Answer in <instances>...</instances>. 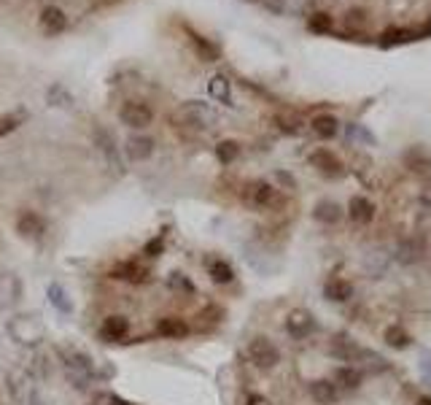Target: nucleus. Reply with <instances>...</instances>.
I'll return each mask as SVG.
<instances>
[{
  "mask_svg": "<svg viewBox=\"0 0 431 405\" xmlns=\"http://www.w3.org/2000/svg\"><path fill=\"white\" fill-rule=\"evenodd\" d=\"M418 33H420V38H429L431 36V17H429V22H426L423 27H418Z\"/></svg>",
  "mask_w": 431,
  "mask_h": 405,
  "instance_id": "nucleus-42",
  "label": "nucleus"
},
{
  "mask_svg": "<svg viewBox=\"0 0 431 405\" xmlns=\"http://www.w3.org/2000/svg\"><path fill=\"white\" fill-rule=\"evenodd\" d=\"M418 405H431V397H420V400H418Z\"/></svg>",
  "mask_w": 431,
  "mask_h": 405,
  "instance_id": "nucleus-44",
  "label": "nucleus"
},
{
  "mask_svg": "<svg viewBox=\"0 0 431 405\" xmlns=\"http://www.w3.org/2000/svg\"><path fill=\"white\" fill-rule=\"evenodd\" d=\"M162 248H165V238L159 235V238H151V241L143 246V254H146V257H159Z\"/></svg>",
  "mask_w": 431,
  "mask_h": 405,
  "instance_id": "nucleus-37",
  "label": "nucleus"
},
{
  "mask_svg": "<svg viewBox=\"0 0 431 405\" xmlns=\"http://www.w3.org/2000/svg\"><path fill=\"white\" fill-rule=\"evenodd\" d=\"M310 397L318 405H334L337 403V387H334L331 381H327V378L313 381L310 384Z\"/></svg>",
  "mask_w": 431,
  "mask_h": 405,
  "instance_id": "nucleus-23",
  "label": "nucleus"
},
{
  "mask_svg": "<svg viewBox=\"0 0 431 405\" xmlns=\"http://www.w3.org/2000/svg\"><path fill=\"white\" fill-rule=\"evenodd\" d=\"M248 359L256 365L259 370H273L280 362V352L273 346V340L267 338H254L248 343Z\"/></svg>",
  "mask_w": 431,
  "mask_h": 405,
  "instance_id": "nucleus-4",
  "label": "nucleus"
},
{
  "mask_svg": "<svg viewBox=\"0 0 431 405\" xmlns=\"http://www.w3.org/2000/svg\"><path fill=\"white\" fill-rule=\"evenodd\" d=\"M11 127H14V124H8V127H0V135H3V133H6V130H11Z\"/></svg>",
  "mask_w": 431,
  "mask_h": 405,
  "instance_id": "nucleus-45",
  "label": "nucleus"
},
{
  "mask_svg": "<svg viewBox=\"0 0 431 405\" xmlns=\"http://www.w3.org/2000/svg\"><path fill=\"white\" fill-rule=\"evenodd\" d=\"M369 22H372V17H369V11L362 8V6H350V8L343 14V27L348 33H353V36H356V33H367Z\"/></svg>",
  "mask_w": 431,
  "mask_h": 405,
  "instance_id": "nucleus-15",
  "label": "nucleus"
},
{
  "mask_svg": "<svg viewBox=\"0 0 431 405\" xmlns=\"http://www.w3.org/2000/svg\"><path fill=\"white\" fill-rule=\"evenodd\" d=\"M41 30L46 33V36H62L65 30H68V14L60 8V6H46L43 11H41Z\"/></svg>",
  "mask_w": 431,
  "mask_h": 405,
  "instance_id": "nucleus-8",
  "label": "nucleus"
},
{
  "mask_svg": "<svg viewBox=\"0 0 431 405\" xmlns=\"http://www.w3.org/2000/svg\"><path fill=\"white\" fill-rule=\"evenodd\" d=\"M420 254H423V244H420V238H404V241L397 246V260L402 265L418 263Z\"/></svg>",
  "mask_w": 431,
  "mask_h": 405,
  "instance_id": "nucleus-22",
  "label": "nucleus"
},
{
  "mask_svg": "<svg viewBox=\"0 0 431 405\" xmlns=\"http://www.w3.org/2000/svg\"><path fill=\"white\" fill-rule=\"evenodd\" d=\"M375 203L372 200H367L362 194H356V197H350V203H348V216H350V222L353 225H369L372 219H375Z\"/></svg>",
  "mask_w": 431,
  "mask_h": 405,
  "instance_id": "nucleus-9",
  "label": "nucleus"
},
{
  "mask_svg": "<svg viewBox=\"0 0 431 405\" xmlns=\"http://www.w3.org/2000/svg\"><path fill=\"white\" fill-rule=\"evenodd\" d=\"M170 286L172 289H178V292H194V286H191V281L186 279V276H181V273H172L170 276Z\"/></svg>",
  "mask_w": 431,
  "mask_h": 405,
  "instance_id": "nucleus-36",
  "label": "nucleus"
},
{
  "mask_svg": "<svg viewBox=\"0 0 431 405\" xmlns=\"http://www.w3.org/2000/svg\"><path fill=\"white\" fill-rule=\"evenodd\" d=\"M184 33L189 36L191 49H194V54H197L203 62H216V60H221V49H219L210 38H205L203 33H197L191 25H184Z\"/></svg>",
  "mask_w": 431,
  "mask_h": 405,
  "instance_id": "nucleus-7",
  "label": "nucleus"
},
{
  "mask_svg": "<svg viewBox=\"0 0 431 405\" xmlns=\"http://www.w3.org/2000/svg\"><path fill=\"white\" fill-rule=\"evenodd\" d=\"M313 219L321 222V225H337L343 219V206L334 203V200H321L313 208Z\"/></svg>",
  "mask_w": 431,
  "mask_h": 405,
  "instance_id": "nucleus-18",
  "label": "nucleus"
},
{
  "mask_svg": "<svg viewBox=\"0 0 431 405\" xmlns=\"http://www.w3.org/2000/svg\"><path fill=\"white\" fill-rule=\"evenodd\" d=\"M17 230H19V235H25V238H41L43 230H46V222H43L35 211H25L17 219Z\"/></svg>",
  "mask_w": 431,
  "mask_h": 405,
  "instance_id": "nucleus-19",
  "label": "nucleus"
},
{
  "mask_svg": "<svg viewBox=\"0 0 431 405\" xmlns=\"http://www.w3.org/2000/svg\"><path fill=\"white\" fill-rule=\"evenodd\" d=\"M329 354L331 357H337V359H345V362H350V359H359L362 357V349L348 338V335H334L331 338V343H329Z\"/></svg>",
  "mask_w": 431,
  "mask_h": 405,
  "instance_id": "nucleus-16",
  "label": "nucleus"
},
{
  "mask_svg": "<svg viewBox=\"0 0 431 405\" xmlns=\"http://www.w3.org/2000/svg\"><path fill=\"white\" fill-rule=\"evenodd\" d=\"M242 200H245V206H251V208H273L275 203H280L278 190L270 184V181H264V178H256V181L245 184Z\"/></svg>",
  "mask_w": 431,
  "mask_h": 405,
  "instance_id": "nucleus-3",
  "label": "nucleus"
},
{
  "mask_svg": "<svg viewBox=\"0 0 431 405\" xmlns=\"http://www.w3.org/2000/svg\"><path fill=\"white\" fill-rule=\"evenodd\" d=\"M119 119L121 124H127L132 130H146L149 124L154 122V111L146 106V103H140V100H127L119 108Z\"/></svg>",
  "mask_w": 431,
  "mask_h": 405,
  "instance_id": "nucleus-5",
  "label": "nucleus"
},
{
  "mask_svg": "<svg viewBox=\"0 0 431 405\" xmlns=\"http://www.w3.org/2000/svg\"><path fill=\"white\" fill-rule=\"evenodd\" d=\"M308 30L315 36H331L334 33V17L329 11H313L308 17Z\"/></svg>",
  "mask_w": 431,
  "mask_h": 405,
  "instance_id": "nucleus-25",
  "label": "nucleus"
},
{
  "mask_svg": "<svg viewBox=\"0 0 431 405\" xmlns=\"http://www.w3.org/2000/svg\"><path fill=\"white\" fill-rule=\"evenodd\" d=\"M313 327H315L313 314L310 311H305V308H294L292 314L286 317V330H289L294 338H308V335L313 333Z\"/></svg>",
  "mask_w": 431,
  "mask_h": 405,
  "instance_id": "nucleus-10",
  "label": "nucleus"
},
{
  "mask_svg": "<svg viewBox=\"0 0 431 405\" xmlns=\"http://www.w3.org/2000/svg\"><path fill=\"white\" fill-rule=\"evenodd\" d=\"M207 95L216 100V103H221V106H232V84H229V79L226 76H213L210 81H207Z\"/></svg>",
  "mask_w": 431,
  "mask_h": 405,
  "instance_id": "nucleus-21",
  "label": "nucleus"
},
{
  "mask_svg": "<svg viewBox=\"0 0 431 405\" xmlns=\"http://www.w3.org/2000/svg\"><path fill=\"white\" fill-rule=\"evenodd\" d=\"M49 300H52L62 314H68L70 311V303L65 300V292H62V286H60V284H49Z\"/></svg>",
  "mask_w": 431,
  "mask_h": 405,
  "instance_id": "nucleus-35",
  "label": "nucleus"
},
{
  "mask_svg": "<svg viewBox=\"0 0 431 405\" xmlns=\"http://www.w3.org/2000/svg\"><path fill=\"white\" fill-rule=\"evenodd\" d=\"M8 335L22 346H35L46 338V324L35 314H19L8 321Z\"/></svg>",
  "mask_w": 431,
  "mask_h": 405,
  "instance_id": "nucleus-1",
  "label": "nucleus"
},
{
  "mask_svg": "<svg viewBox=\"0 0 431 405\" xmlns=\"http://www.w3.org/2000/svg\"><path fill=\"white\" fill-rule=\"evenodd\" d=\"M273 124H275L280 133H286V135H302V130H305L302 117H296V114H275Z\"/></svg>",
  "mask_w": 431,
  "mask_h": 405,
  "instance_id": "nucleus-27",
  "label": "nucleus"
},
{
  "mask_svg": "<svg viewBox=\"0 0 431 405\" xmlns=\"http://www.w3.org/2000/svg\"><path fill=\"white\" fill-rule=\"evenodd\" d=\"M156 335L178 340V338H186V335H189V324L178 317H165L156 321Z\"/></svg>",
  "mask_w": 431,
  "mask_h": 405,
  "instance_id": "nucleus-20",
  "label": "nucleus"
},
{
  "mask_svg": "<svg viewBox=\"0 0 431 405\" xmlns=\"http://www.w3.org/2000/svg\"><path fill=\"white\" fill-rule=\"evenodd\" d=\"M111 276H114V279H119V281H127V284H143V281H149V270H146V267H143L140 263H135V260H130V263L114 265Z\"/></svg>",
  "mask_w": 431,
  "mask_h": 405,
  "instance_id": "nucleus-12",
  "label": "nucleus"
},
{
  "mask_svg": "<svg viewBox=\"0 0 431 405\" xmlns=\"http://www.w3.org/2000/svg\"><path fill=\"white\" fill-rule=\"evenodd\" d=\"M127 333H130V321L124 317H108L103 321V330H100L105 340H124Z\"/></svg>",
  "mask_w": 431,
  "mask_h": 405,
  "instance_id": "nucleus-24",
  "label": "nucleus"
},
{
  "mask_svg": "<svg viewBox=\"0 0 431 405\" xmlns=\"http://www.w3.org/2000/svg\"><path fill=\"white\" fill-rule=\"evenodd\" d=\"M207 276L213 279V284H229L235 279V270H232V265L224 263V260H210V263H207Z\"/></svg>",
  "mask_w": 431,
  "mask_h": 405,
  "instance_id": "nucleus-28",
  "label": "nucleus"
},
{
  "mask_svg": "<svg viewBox=\"0 0 431 405\" xmlns=\"http://www.w3.org/2000/svg\"><path fill=\"white\" fill-rule=\"evenodd\" d=\"M348 138L350 141H359V143H364V146H375V135L364 127V124H348Z\"/></svg>",
  "mask_w": 431,
  "mask_h": 405,
  "instance_id": "nucleus-33",
  "label": "nucleus"
},
{
  "mask_svg": "<svg viewBox=\"0 0 431 405\" xmlns=\"http://www.w3.org/2000/svg\"><path fill=\"white\" fill-rule=\"evenodd\" d=\"M46 100H49V106L73 108V95L62 84H52V87L46 89Z\"/></svg>",
  "mask_w": 431,
  "mask_h": 405,
  "instance_id": "nucleus-29",
  "label": "nucleus"
},
{
  "mask_svg": "<svg viewBox=\"0 0 431 405\" xmlns=\"http://www.w3.org/2000/svg\"><path fill=\"white\" fill-rule=\"evenodd\" d=\"M310 165L321 173V176H327V178L345 176L343 159L337 157L334 152H329V149H315V152L310 154Z\"/></svg>",
  "mask_w": 431,
  "mask_h": 405,
  "instance_id": "nucleus-6",
  "label": "nucleus"
},
{
  "mask_svg": "<svg viewBox=\"0 0 431 405\" xmlns=\"http://www.w3.org/2000/svg\"><path fill=\"white\" fill-rule=\"evenodd\" d=\"M420 41V33L413 27H385L380 33V46L383 49H391V46H402V44H413Z\"/></svg>",
  "mask_w": 431,
  "mask_h": 405,
  "instance_id": "nucleus-11",
  "label": "nucleus"
},
{
  "mask_svg": "<svg viewBox=\"0 0 431 405\" xmlns=\"http://www.w3.org/2000/svg\"><path fill=\"white\" fill-rule=\"evenodd\" d=\"M407 165H410L413 173H426V171L431 168V159L423 157L420 149H413V152H407Z\"/></svg>",
  "mask_w": 431,
  "mask_h": 405,
  "instance_id": "nucleus-34",
  "label": "nucleus"
},
{
  "mask_svg": "<svg viewBox=\"0 0 431 405\" xmlns=\"http://www.w3.org/2000/svg\"><path fill=\"white\" fill-rule=\"evenodd\" d=\"M310 130L321 138V141H331L340 133V119L334 114H315L310 122Z\"/></svg>",
  "mask_w": 431,
  "mask_h": 405,
  "instance_id": "nucleus-14",
  "label": "nucleus"
},
{
  "mask_svg": "<svg viewBox=\"0 0 431 405\" xmlns=\"http://www.w3.org/2000/svg\"><path fill=\"white\" fill-rule=\"evenodd\" d=\"M111 405H132V403H127V400H121V397H114V400H111Z\"/></svg>",
  "mask_w": 431,
  "mask_h": 405,
  "instance_id": "nucleus-43",
  "label": "nucleus"
},
{
  "mask_svg": "<svg viewBox=\"0 0 431 405\" xmlns=\"http://www.w3.org/2000/svg\"><path fill=\"white\" fill-rule=\"evenodd\" d=\"M245 405H273V403H270L267 397H261V394H251V397H248V403H245Z\"/></svg>",
  "mask_w": 431,
  "mask_h": 405,
  "instance_id": "nucleus-41",
  "label": "nucleus"
},
{
  "mask_svg": "<svg viewBox=\"0 0 431 405\" xmlns=\"http://www.w3.org/2000/svg\"><path fill=\"white\" fill-rule=\"evenodd\" d=\"M238 154H240V143L232 141V138H226V141H221L216 146V157H219L221 165H232L238 159Z\"/></svg>",
  "mask_w": 431,
  "mask_h": 405,
  "instance_id": "nucleus-31",
  "label": "nucleus"
},
{
  "mask_svg": "<svg viewBox=\"0 0 431 405\" xmlns=\"http://www.w3.org/2000/svg\"><path fill=\"white\" fill-rule=\"evenodd\" d=\"M420 376H423V384L431 387V352L420 354Z\"/></svg>",
  "mask_w": 431,
  "mask_h": 405,
  "instance_id": "nucleus-38",
  "label": "nucleus"
},
{
  "mask_svg": "<svg viewBox=\"0 0 431 405\" xmlns=\"http://www.w3.org/2000/svg\"><path fill=\"white\" fill-rule=\"evenodd\" d=\"M334 381H337L343 389H356L359 384H362V373H359L356 368H337Z\"/></svg>",
  "mask_w": 431,
  "mask_h": 405,
  "instance_id": "nucleus-32",
  "label": "nucleus"
},
{
  "mask_svg": "<svg viewBox=\"0 0 431 405\" xmlns=\"http://www.w3.org/2000/svg\"><path fill=\"white\" fill-rule=\"evenodd\" d=\"M22 284L14 273H0V308H11L19 303Z\"/></svg>",
  "mask_w": 431,
  "mask_h": 405,
  "instance_id": "nucleus-13",
  "label": "nucleus"
},
{
  "mask_svg": "<svg viewBox=\"0 0 431 405\" xmlns=\"http://www.w3.org/2000/svg\"><path fill=\"white\" fill-rule=\"evenodd\" d=\"M275 181L283 187V190H296V181H294L292 173H286V171H275Z\"/></svg>",
  "mask_w": 431,
  "mask_h": 405,
  "instance_id": "nucleus-39",
  "label": "nucleus"
},
{
  "mask_svg": "<svg viewBox=\"0 0 431 405\" xmlns=\"http://www.w3.org/2000/svg\"><path fill=\"white\" fill-rule=\"evenodd\" d=\"M127 157L135 159V162H143V159H149L154 154V141L149 138V135H132V138H127Z\"/></svg>",
  "mask_w": 431,
  "mask_h": 405,
  "instance_id": "nucleus-17",
  "label": "nucleus"
},
{
  "mask_svg": "<svg viewBox=\"0 0 431 405\" xmlns=\"http://www.w3.org/2000/svg\"><path fill=\"white\" fill-rule=\"evenodd\" d=\"M324 295H327V300H334V303H348L353 298V284L345 281V279H331L324 286Z\"/></svg>",
  "mask_w": 431,
  "mask_h": 405,
  "instance_id": "nucleus-26",
  "label": "nucleus"
},
{
  "mask_svg": "<svg viewBox=\"0 0 431 405\" xmlns=\"http://www.w3.org/2000/svg\"><path fill=\"white\" fill-rule=\"evenodd\" d=\"M383 338H385V343L391 346V349H407L410 346V335L404 333L399 324H391V327H385V333H383Z\"/></svg>",
  "mask_w": 431,
  "mask_h": 405,
  "instance_id": "nucleus-30",
  "label": "nucleus"
},
{
  "mask_svg": "<svg viewBox=\"0 0 431 405\" xmlns=\"http://www.w3.org/2000/svg\"><path fill=\"white\" fill-rule=\"evenodd\" d=\"M175 119L189 124V127H197V130H207V127H213V124L219 122L216 111L207 106V103H203V100H186V103H181L178 111H175Z\"/></svg>",
  "mask_w": 431,
  "mask_h": 405,
  "instance_id": "nucleus-2",
  "label": "nucleus"
},
{
  "mask_svg": "<svg viewBox=\"0 0 431 405\" xmlns=\"http://www.w3.org/2000/svg\"><path fill=\"white\" fill-rule=\"evenodd\" d=\"M418 200H420V206H426V208H431V184H429V187H423V190H420V194H418Z\"/></svg>",
  "mask_w": 431,
  "mask_h": 405,
  "instance_id": "nucleus-40",
  "label": "nucleus"
}]
</instances>
